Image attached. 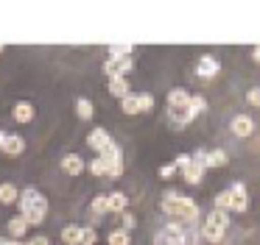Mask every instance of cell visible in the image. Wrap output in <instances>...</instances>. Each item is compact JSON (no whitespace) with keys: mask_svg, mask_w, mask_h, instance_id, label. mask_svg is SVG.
I'll return each mask as SVG.
<instances>
[{"mask_svg":"<svg viewBox=\"0 0 260 245\" xmlns=\"http://www.w3.org/2000/svg\"><path fill=\"white\" fill-rule=\"evenodd\" d=\"M162 212H165V215L179 217V220H185V223L199 220V206H196V200L187 198V195L174 192V189H171V192H165V198H162Z\"/></svg>","mask_w":260,"mask_h":245,"instance_id":"cell-1","label":"cell"},{"mask_svg":"<svg viewBox=\"0 0 260 245\" xmlns=\"http://www.w3.org/2000/svg\"><path fill=\"white\" fill-rule=\"evenodd\" d=\"M20 209H23V217L28 220V226H40L48 215V200L34 187H28L20 192Z\"/></svg>","mask_w":260,"mask_h":245,"instance_id":"cell-2","label":"cell"},{"mask_svg":"<svg viewBox=\"0 0 260 245\" xmlns=\"http://www.w3.org/2000/svg\"><path fill=\"white\" fill-rule=\"evenodd\" d=\"M98 156H101V159L109 165V178L123 176V150H120L115 142H109V145H107V148H104Z\"/></svg>","mask_w":260,"mask_h":245,"instance_id":"cell-3","label":"cell"},{"mask_svg":"<svg viewBox=\"0 0 260 245\" xmlns=\"http://www.w3.org/2000/svg\"><path fill=\"white\" fill-rule=\"evenodd\" d=\"M157 245H185V226L182 223H168L157 234Z\"/></svg>","mask_w":260,"mask_h":245,"instance_id":"cell-4","label":"cell"},{"mask_svg":"<svg viewBox=\"0 0 260 245\" xmlns=\"http://www.w3.org/2000/svg\"><path fill=\"white\" fill-rule=\"evenodd\" d=\"M132 67H135V61L129 59H107V64H104V72H107L109 78H126L132 72Z\"/></svg>","mask_w":260,"mask_h":245,"instance_id":"cell-5","label":"cell"},{"mask_svg":"<svg viewBox=\"0 0 260 245\" xmlns=\"http://www.w3.org/2000/svg\"><path fill=\"white\" fill-rule=\"evenodd\" d=\"M221 72V64H218V59L215 56H199V61H196V75L199 78H215Z\"/></svg>","mask_w":260,"mask_h":245,"instance_id":"cell-6","label":"cell"},{"mask_svg":"<svg viewBox=\"0 0 260 245\" xmlns=\"http://www.w3.org/2000/svg\"><path fill=\"white\" fill-rule=\"evenodd\" d=\"M230 128H232L235 137L246 139V137H252V134H254V120L249 114H235V117H232V123H230Z\"/></svg>","mask_w":260,"mask_h":245,"instance_id":"cell-7","label":"cell"},{"mask_svg":"<svg viewBox=\"0 0 260 245\" xmlns=\"http://www.w3.org/2000/svg\"><path fill=\"white\" fill-rule=\"evenodd\" d=\"M230 198H232V212H246L249 209V195H246V184H232L230 187Z\"/></svg>","mask_w":260,"mask_h":245,"instance_id":"cell-8","label":"cell"},{"mask_svg":"<svg viewBox=\"0 0 260 245\" xmlns=\"http://www.w3.org/2000/svg\"><path fill=\"white\" fill-rule=\"evenodd\" d=\"M190 100H193V95L187 92L185 87H174V89L168 92V109H171V111L187 109V106H190Z\"/></svg>","mask_w":260,"mask_h":245,"instance_id":"cell-9","label":"cell"},{"mask_svg":"<svg viewBox=\"0 0 260 245\" xmlns=\"http://www.w3.org/2000/svg\"><path fill=\"white\" fill-rule=\"evenodd\" d=\"M109 142H112V139H109L107 128H92V131H90V137H87V145H90L92 150H98V153H101V150L107 148Z\"/></svg>","mask_w":260,"mask_h":245,"instance_id":"cell-10","label":"cell"},{"mask_svg":"<svg viewBox=\"0 0 260 245\" xmlns=\"http://www.w3.org/2000/svg\"><path fill=\"white\" fill-rule=\"evenodd\" d=\"M62 170L68 173V176H79V173H84V159H81L79 153L62 156Z\"/></svg>","mask_w":260,"mask_h":245,"instance_id":"cell-11","label":"cell"},{"mask_svg":"<svg viewBox=\"0 0 260 245\" xmlns=\"http://www.w3.org/2000/svg\"><path fill=\"white\" fill-rule=\"evenodd\" d=\"M12 117H14L17 123H31V120H34V106L25 103V100H23V103H14Z\"/></svg>","mask_w":260,"mask_h":245,"instance_id":"cell-12","label":"cell"},{"mask_svg":"<svg viewBox=\"0 0 260 245\" xmlns=\"http://www.w3.org/2000/svg\"><path fill=\"white\" fill-rule=\"evenodd\" d=\"M109 95H115V98H129V81L126 78H109Z\"/></svg>","mask_w":260,"mask_h":245,"instance_id":"cell-13","label":"cell"},{"mask_svg":"<svg viewBox=\"0 0 260 245\" xmlns=\"http://www.w3.org/2000/svg\"><path fill=\"white\" fill-rule=\"evenodd\" d=\"M3 150H6L9 156H20V153L25 150V139H23V137H17V134H9L6 148H3Z\"/></svg>","mask_w":260,"mask_h":245,"instance_id":"cell-14","label":"cell"},{"mask_svg":"<svg viewBox=\"0 0 260 245\" xmlns=\"http://www.w3.org/2000/svg\"><path fill=\"white\" fill-rule=\"evenodd\" d=\"M182 178H185L187 184H202V178H204V167L193 161L190 167H185V170H182Z\"/></svg>","mask_w":260,"mask_h":245,"instance_id":"cell-15","label":"cell"},{"mask_svg":"<svg viewBox=\"0 0 260 245\" xmlns=\"http://www.w3.org/2000/svg\"><path fill=\"white\" fill-rule=\"evenodd\" d=\"M81 231H84V226H64L62 228V239L68 245H81Z\"/></svg>","mask_w":260,"mask_h":245,"instance_id":"cell-16","label":"cell"},{"mask_svg":"<svg viewBox=\"0 0 260 245\" xmlns=\"http://www.w3.org/2000/svg\"><path fill=\"white\" fill-rule=\"evenodd\" d=\"M76 114H79L81 120H92V114H95V106H92V100H87V98H79V100H76Z\"/></svg>","mask_w":260,"mask_h":245,"instance_id":"cell-17","label":"cell"},{"mask_svg":"<svg viewBox=\"0 0 260 245\" xmlns=\"http://www.w3.org/2000/svg\"><path fill=\"white\" fill-rule=\"evenodd\" d=\"M28 231V220H25L23 215L20 217H12V220H9V234H12V237H23V234Z\"/></svg>","mask_w":260,"mask_h":245,"instance_id":"cell-18","label":"cell"},{"mask_svg":"<svg viewBox=\"0 0 260 245\" xmlns=\"http://www.w3.org/2000/svg\"><path fill=\"white\" fill-rule=\"evenodd\" d=\"M224 231H226V228L213 226V223H204V226H202V237L207 239V242H218V239L224 237Z\"/></svg>","mask_w":260,"mask_h":245,"instance_id":"cell-19","label":"cell"},{"mask_svg":"<svg viewBox=\"0 0 260 245\" xmlns=\"http://www.w3.org/2000/svg\"><path fill=\"white\" fill-rule=\"evenodd\" d=\"M126 206H129L126 192H112V195H109V212H120V215H123Z\"/></svg>","mask_w":260,"mask_h":245,"instance_id":"cell-20","label":"cell"},{"mask_svg":"<svg viewBox=\"0 0 260 245\" xmlns=\"http://www.w3.org/2000/svg\"><path fill=\"white\" fill-rule=\"evenodd\" d=\"M120 109L123 114H140V95H129V98L120 100Z\"/></svg>","mask_w":260,"mask_h":245,"instance_id":"cell-21","label":"cell"},{"mask_svg":"<svg viewBox=\"0 0 260 245\" xmlns=\"http://www.w3.org/2000/svg\"><path fill=\"white\" fill-rule=\"evenodd\" d=\"M207 223H213V226L226 228V226H230V212H224V209H213V212L207 215Z\"/></svg>","mask_w":260,"mask_h":245,"instance_id":"cell-22","label":"cell"},{"mask_svg":"<svg viewBox=\"0 0 260 245\" xmlns=\"http://www.w3.org/2000/svg\"><path fill=\"white\" fill-rule=\"evenodd\" d=\"M17 200V187L14 184H0V203H14Z\"/></svg>","mask_w":260,"mask_h":245,"instance_id":"cell-23","label":"cell"},{"mask_svg":"<svg viewBox=\"0 0 260 245\" xmlns=\"http://www.w3.org/2000/svg\"><path fill=\"white\" fill-rule=\"evenodd\" d=\"M135 45H109V59H129Z\"/></svg>","mask_w":260,"mask_h":245,"instance_id":"cell-24","label":"cell"},{"mask_svg":"<svg viewBox=\"0 0 260 245\" xmlns=\"http://www.w3.org/2000/svg\"><path fill=\"white\" fill-rule=\"evenodd\" d=\"M109 245H132L129 231H126V228H115V231H109Z\"/></svg>","mask_w":260,"mask_h":245,"instance_id":"cell-25","label":"cell"},{"mask_svg":"<svg viewBox=\"0 0 260 245\" xmlns=\"http://www.w3.org/2000/svg\"><path fill=\"white\" fill-rule=\"evenodd\" d=\"M92 212H95V215H107L109 212V195H95V198H92Z\"/></svg>","mask_w":260,"mask_h":245,"instance_id":"cell-26","label":"cell"},{"mask_svg":"<svg viewBox=\"0 0 260 245\" xmlns=\"http://www.w3.org/2000/svg\"><path fill=\"white\" fill-rule=\"evenodd\" d=\"M90 173H92V176H109V165L98 156V159L90 161Z\"/></svg>","mask_w":260,"mask_h":245,"instance_id":"cell-27","label":"cell"},{"mask_svg":"<svg viewBox=\"0 0 260 245\" xmlns=\"http://www.w3.org/2000/svg\"><path fill=\"white\" fill-rule=\"evenodd\" d=\"M215 209H224V212H232V198H230V189L215 195Z\"/></svg>","mask_w":260,"mask_h":245,"instance_id":"cell-28","label":"cell"},{"mask_svg":"<svg viewBox=\"0 0 260 245\" xmlns=\"http://www.w3.org/2000/svg\"><path fill=\"white\" fill-rule=\"evenodd\" d=\"M98 242V231L92 226H84V231H81V245H95Z\"/></svg>","mask_w":260,"mask_h":245,"instance_id":"cell-29","label":"cell"},{"mask_svg":"<svg viewBox=\"0 0 260 245\" xmlns=\"http://www.w3.org/2000/svg\"><path fill=\"white\" fill-rule=\"evenodd\" d=\"M190 109L196 111V117H199V114H202L204 109H207V100H204L202 95H193V100H190Z\"/></svg>","mask_w":260,"mask_h":245,"instance_id":"cell-30","label":"cell"},{"mask_svg":"<svg viewBox=\"0 0 260 245\" xmlns=\"http://www.w3.org/2000/svg\"><path fill=\"white\" fill-rule=\"evenodd\" d=\"M174 165L179 167V173H182L185 167H190V165H193V156H190V153H179V156L174 159Z\"/></svg>","mask_w":260,"mask_h":245,"instance_id":"cell-31","label":"cell"},{"mask_svg":"<svg viewBox=\"0 0 260 245\" xmlns=\"http://www.w3.org/2000/svg\"><path fill=\"white\" fill-rule=\"evenodd\" d=\"M246 103H252V106H260V87H252L246 92Z\"/></svg>","mask_w":260,"mask_h":245,"instance_id":"cell-32","label":"cell"},{"mask_svg":"<svg viewBox=\"0 0 260 245\" xmlns=\"http://www.w3.org/2000/svg\"><path fill=\"white\" fill-rule=\"evenodd\" d=\"M154 109V98L151 95H140V111H151Z\"/></svg>","mask_w":260,"mask_h":245,"instance_id":"cell-33","label":"cell"},{"mask_svg":"<svg viewBox=\"0 0 260 245\" xmlns=\"http://www.w3.org/2000/svg\"><path fill=\"white\" fill-rule=\"evenodd\" d=\"M176 170H179L176 165H162V167H159V178H171Z\"/></svg>","mask_w":260,"mask_h":245,"instance_id":"cell-34","label":"cell"},{"mask_svg":"<svg viewBox=\"0 0 260 245\" xmlns=\"http://www.w3.org/2000/svg\"><path fill=\"white\" fill-rule=\"evenodd\" d=\"M28 245H51V239H48L45 234H37V237L28 239Z\"/></svg>","mask_w":260,"mask_h":245,"instance_id":"cell-35","label":"cell"},{"mask_svg":"<svg viewBox=\"0 0 260 245\" xmlns=\"http://www.w3.org/2000/svg\"><path fill=\"white\" fill-rule=\"evenodd\" d=\"M123 228H126V231H132V228H135V215L123 212Z\"/></svg>","mask_w":260,"mask_h":245,"instance_id":"cell-36","label":"cell"},{"mask_svg":"<svg viewBox=\"0 0 260 245\" xmlns=\"http://www.w3.org/2000/svg\"><path fill=\"white\" fill-rule=\"evenodd\" d=\"M6 139H9V134H3V131H0V148H6Z\"/></svg>","mask_w":260,"mask_h":245,"instance_id":"cell-37","label":"cell"},{"mask_svg":"<svg viewBox=\"0 0 260 245\" xmlns=\"http://www.w3.org/2000/svg\"><path fill=\"white\" fill-rule=\"evenodd\" d=\"M3 245H25V242H20V239H9V242H3Z\"/></svg>","mask_w":260,"mask_h":245,"instance_id":"cell-38","label":"cell"},{"mask_svg":"<svg viewBox=\"0 0 260 245\" xmlns=\"http://www.w3.org/2000/svg\"><path fill=\"white\" fill-rule=\"evenodd\" d=\"M3 48H6V45H0V53H3Z\"/></svg>","mask_w":260,"mask_h":245,"instance_id":"cell-39","label":"cell"},{"mask_svg":"<svg viewBox=\"0 0 260 245\" xmlns=\"http://www.w3.org/2000/svg\"><path fill=\"white\" fill-rule=\"evenodd\" d=\"M0 245H3V242H0Z\"/></svg>","mask_w":260,"mask_h":245,"instance_id":"cell-40","label":"cell"}]
</instances>
